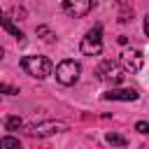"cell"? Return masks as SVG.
I'll use <instances>...</instances> for the list:
<instances>
[{
  "label": "cell",
  "instance_id": "obj_1",
  "mask_svg": "<svg viewBox=\"0 0 149 149\" xmlns=\"http://www.w3.org/2000/svg\"><path fill=\"white\" fill-rule=\"evenodd\" d=\"M21 68H23L26 74H30L35 79H44L54 70V65H51V61L47 56H23L21 58Z\"/></svg>",
  "mask_w": 149,
  "mask_h": 149
},
{
  "label": "cell",
  "instance_id": "obj_2",
  "mask_svg": "<svg viewBox=\"0 0 149 149\" xmlns=\"http://www.w3.org/2000/svg\"><path fill=\"white\" fill-rule=\"evenodd\" d=\"M79 49H81L84 56H98V54L102 51V28H100V26H93V28L84 35Z\"/></svg>",
  "mask_w": 149,
  "mask_h": 149
},
{
  "label": "cell",
  "instance_id": "obj_3",
  "mask_svg": "<svg viewBox=\"0 0 149 149\" xmlns=\"http://www.w3.org/2000/svg\"><path fill=\"white\" fill-rule=\"evenodd\" d=\"M79 72H81V65L77 61H61L56 65V79L63 84V86H72L77 79H79Z\"/></svg>",
  "mask_w": 149,
  "mask_h": 149
},
{
  "label": "cell",
  "instance_id": "obj_4",
  "mask_svg": "<svg viewBox=\"0 0 149 149\" xmlns=\"http://www.w3.org/2000/svg\"><path fill=\"white\" fill-rule=\"evenodd\" d=\"M119 63H121V70H123V72L135 74V72H140V70H142L144 56H142V51H140V49H123V51H121V56H119Z\"/></svg>",
  "mask_w": 149,
  "mask_h": 149
},
{
  "label": "cell",
  "instance_id": "obj_5",
  "mask_svg": "<svg viewBox=\"0 0 149 149\" xmlns=\"http://www.w3.org/2000/svg\"><path fill=\"white\" fill-rule=\"evenodd\" d=\"M95 74H98V79H102V81L119 84V81H121V77H123V70H119V68H116L112 61H102V63L98 65Z\"/></svg>",
  "mask_w": 149,
  "mask_h": 149
},
{
  "label": "cell",
  "instance_id": "obj_6",
  "mask_svg": "<svg viewBox=\"0 0 149 149\" xmlns=\"http://www.w3.org/2000/svg\"><path fill=\"white\" fill-rule=\"evenodd\" d=\"M91 7H93V0H63V12L74 19L86 16L91 12Z\"/></svg>",
  "mask_w": 149,
  "mask_h": 149
},
{
  "label": "cell",
  "instance_id": "obj_7",
  "mask_svg": "<svg viewBox=\"0 0 149 149\" xmlns=\"http://www.w3.org/2000/svg\"><path fill=\"white\" fill-rule=\"evenodd\" d=\"M68 126L61 123V121H47V123H40V126H33L30 128V135H37V137H44V135H54V133H61L65 130Z\"/></svg>",
  "mask_w": 149,
  "mask_h": 149
},
{
  "label": "cell",
  "instance_id": "obj_8",
  "mask_svg": "<svg viewBox=\"0 0 149 149\" xmlns=\"http://www.w3.org/2000/svg\"><path fill=\"white\" fill-rule=\"evenodd\" d=\"M102 98L105 100H126V102H130V100H137V91L135 88H109L107 93H102Z\"/></svg>",
  "mask_w": 149,
  "mask_h": 149
},
{
  "label": "cell",
  "instance_id": "obj_9",
  "mask_svg": "<svg viewBox=\"0 0 149 149\" xmlns=\"http://www.w3.org/2000/svg\"><path fill=\"white\" fill-rule=\"evenodd\" d=\"M0 26H2V28H5V30H7L9 35L19 37V42H23V33L19 30V26H14V23H12V19H7V16L2 14V12H0Z\"/></svg>",
  "mask_w": 149,
  "mask_h": 149
},
{
  "label": "cell",
  "instance_id": "obj_10",
  "mask_svg": "<svg viewBox=\"0 0 149 149\" xmlns=\"http://www.w3.org/2000/svg\"><path fill=\"white\" fill-rule=\"evenodd\" d=\"M0 149H21V142L19 137L7 135V137H0Z\"/></svg>",
  "mask_w": 149,
  "mask_h": 149
},
{
  "label": "cell",
  "instance_id": "obj_11",
  "mask_svg": "<svg viewBox=\"0 0 149 149\" xmlns=\"http://www.w3.org/2000/svg\"><path fill=\"white\" fill-rule=\"evenodd\" d=\"M105 140H107L109 144H114V147H126V144H128V140H126L123 135H119V133H107Z\"/></svg>",
  "mask_w": 149,
  "mask_h": 149
},
{
  "label": "cell",
  "instance_id": "obj_12",
  "mask_svg": "<svg viewBox=\"0 0 149 149\" xmlns=\"http://www.w3.org/2000/svg\"><path fill=\"white\" fill-rule=\"evenodd\" d=\"M21 126H23V121H21L19 116H14V114L5 119V128H7V130H19Z\"/></svg>",
  "mask_w": 149,
  "mask_h": 149
},
{
  "label": "cell",
  "instance_id": "obj_13",
  "mask_svg": "<svg viewBox=\"0 0 149 149\" xmlns=\"http://www.w3.org/2000/svg\"><path fill=\"white\" fill-rule=\"evenodd\" d=\"M37 35H40L42 40H47V42H54V33H51L47 26H37Z\"/></svg>",
  "mask_w": 149,
  "mask_h": 149
},
{
  "label": "cell",
  "instance_id": "obj_14",
  "mask_svg": "<svg viewBox=\"0 0 149 149\" xmlns=\"http://www.w3.org/2000/svg\"><path fill=\"white\" fill-rule=\"evenodd\" d=\"M0 93H7V95H16V93H19V88H16V86H12V84H2V81H0Z\"/></svg>",
  "mask_w": 149,
  "mask_h": 149
},
{
  "label": "cell",
  "instance_id": "obj_15",
  "mask_svg": "<svg viewBox=\"0 0 149 149\" xmlns=\"http://www.w3.org/2000/svg\"><path fill=\"white\" fill-rule=\"evenodd\" d=\"M135 130L142 133V135H149V121H137L135 123Z\"/></svg>",
  "mask_w": 149,
  "mask_h": 149
},
{
  "label": "cell",
  "instance_id": "obj_16",
  "mask_svg": "<svg viewBox=\"0 0 149 149\" xmlns=\"http://www.w3.org/2000/svg\"><path fill=\"white\" fill-rule=\"evenodd\" d=\"M144 33H147V37H149V14L144 16Z\"/></svg>",
  "mask_w": 149,
  "mask_h": 149
},
{
  "label": "cell",
  "instance_id": "obj_17",
  "mask_svg": "<svg viewBox=\"0 0 149 149\" xmlns=\"http://www.w3.org/2000/svg\"><path fill=\"white\" fill-rule=\"evenodd\" d=\"M0 58H2V47H0Z\"/></svg>",
  "mask_w": 149,
  "mask_h": 149
}]
</instances>
